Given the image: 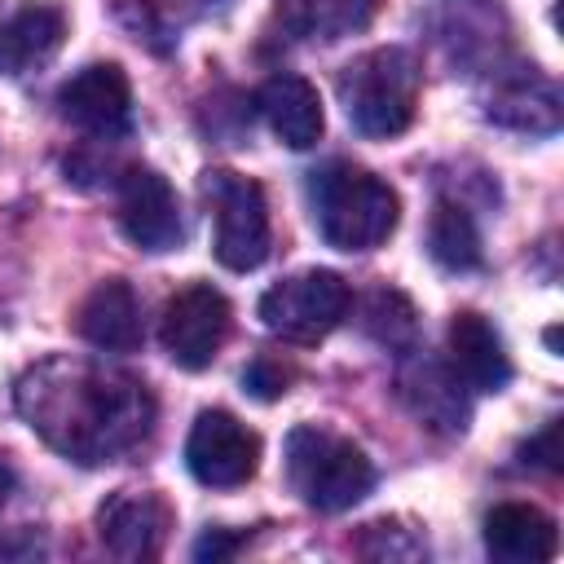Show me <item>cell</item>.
<instances>
[{"instance_id": "cell-26", "label": "cell", "mask_w": 564, "mask_h": 564, "mask_svg": "<svg viewBox=\"0 0 564 564\" xmlns=\"http://www.w3.org/2000/svg\"><path fill=\"white\" fill-rule=\"evenodd\" d=\"M242 546V533H225V529H207L198 542H194V560H229L234 551Z\"/></svg>"}, {"instance_id": "cell-10", "label": "cell", "mask_w": 564, "mask_h": 564, "mask_svg": "<svg viewBox=\"0 0 564 564\" xmlns=\"http://www.w3.org/2000/svg\"><path fill=\"white\" fill-rule=\"evenodd\" d=\"M57 110L84 137L115 141L132 128V84L119 62H93L57 88Z\"/></svg>"}, {"instance_id": "cell-8", "label": "cell", "mask_w": 564, "mask_h": 564, "mask_svg": "<svg viewBox=\"0 0 564 564\" xmlns=\"http://www.w3.org/2000/svg\"><path fill=\"white\" fill-rule=\"evenodd\" d=\"M185 467L207 489H238L260 467V436L229 410H203L185 436Z\"/></svg>"}, {"instance_id": "cell-12", "label": "cell", "mask_w": 564, "mask_h": 564, "mask_svg": "<svg viewBox=\"0 0 564 564\" xmlns=\"http://www.w3.org/2000/svg\"><path fill=\"white\" fill-rule=\"evenodd\" d=\"M410 357L397 366V392L401 401L436 432H463L467 419H471V405H467V383L454 375V366L436 361V357H423L414 348H405Z\"/></svg>"}, {"instance_id": "cell-23", "label": "cell", "mask_w": 564, "mask_h": 564, "mask_svg": "<svg viewBox=\"0 0 564 564\" xmlns=\"http://www.w3.org/2000/svg\"><path fill=\"white\" fill-rule=\"evenodd\" d=\"M115 13H119V22H123L141 44H150L154 53H167V48H172L167 22H163V13H159L154 0H119Z\"/></svg>"}, {"instance_id": "cell-13", "label": "cell", "mask_w": 564, "mask_h": 564, "mask_svg": "<svg viewBox=\"0 0 564 564\" xmlns=\"http://www.w3.org/2000/svg\"><path fill=\"white\" fill-rule=\"evenodd\" d=\"M260 115L269 123V132L291 145V150H313L326 132V115H322V97L304 75L278 70L260 84Z\"/></svg>"}, {"instance_id": "cell-4", "label": "cell", "mask_w": 564, "mask_h": 564, "mask_svg": "<svg viewBox=\"0 0 564 564\" xmlns=\"http://www.w3.org/2000/svg\"><path fill=\"white\" fill-rule=\"evenodd\" d=\"M286 485L304 507L335 516L375 489V463L348 436L300 423L286 436Z\"/></svg>"}, {"instance_id": "cell-25", "label": "cell", "mask_w": 564, "mask_h": 564, "mask_svg": "<svg viewBox=\"0 0 564 564\" xmlns=\"http://www.w3.org/2000/svg\"><path fill=\"white\" fill-rule=\"evenodd\" d=\"M520 458L524 463H538V467H546V471H560V423H546L533 441H524L520 445Z\"/></svg>"}, {"instance_id": "cell-19", "label": "cell", "mask_w": 564, "mask_h": 564, "mask_svg": "<svg viewBox=\"0 0 564 564\" xmlns=\"http://www.w3.org/2000/svg\"><path fill=\"white\" fill-rule=\"evenodd\" d=\"M427 251L449 273H471V269L485 264L480 229H476V220H471V212L463 203L436 198V207L427 216Z\"/></svg>"}, {"instance_id": "cell-1", "label": "cell", "mask_w": 564, "mask_h": 564, "mask_svg": "<svg viewBox=\"0 0 564 564\" xmlns=\"http://www.w3.org/2000/svg\"><path fill=\"white\" fill-rule=\"evenodd\" d=\"M13 405L48 449L79 467L115 463L154 432L150 388L101 357L57 352L26 366L13 383Z\"/></svg>"}, {"instance_id": "cell-20", "label": "cell", "mask_w": 564, "mask_h": 564, "mask_svg": "<svg viewBox=\"0 0 564 564\" xmlns=\"http://www.w3.org/2000/svg\"><path fill=\"white\" fill-rule=\"evenodd\" d=\"M555 88L538 75H524L516 84H502L489 101V119L507 123V128H529V132H551L555 128Z\"/></svg>"}, {"instance_id": "cell-15", "label": "cell", "mask_w": 564, "mask_h": 564, "mask_svg": "<svg viewBox=\"0 0 564 564\" xmlns=\"http://www.w3.org/2000/svg\"><path fill=\"white\" fill-rule=\"evenodd\" d=\"M485 551L502 564H546L560 551V529L533 502H498L485 516Z\"/></svg>"}, {"instance_id": "cell-14", "label": "cell", "mask_w": 564, "mask_h": 564, "mask_svg": "<svg viewBox=\"0 0 564 564\" xmlns=\"http://www.w3.org/2000/svg\"><path fill=\"white\" fill-rule=\"evenodd\" d=\"M449 366L476 392H502L511 383V357L502 335L476 308L449 317Z\"/></svg>"}, {"instance_id": "cell-9", "label": "cell", "mask_w": 564, "mask_h": 564, "mask_svg": "<svg viewBox=\"0 0 564 564\" xmlns=\"http://www.w3.org/2000/svg\"><path fill=\"white\" fill-rule=\"evenodd\" d=\"M119 225L128 234L132 247L163 256L176 251L185 242V216H181V198L172 189V181L154 167H123L119 176Z\"/></svg>"}, {"instance_id": "cell-3", "label": "cell", "mask_w": 564, "mask_h": 564, "mask_svg": "<svg viewBox=\"0 0 564 564\" xmlns=\"http://www.w3.org/2000/svg\"><path fill=\"white\" fill-rule=\"evenodd\" d=\"M419 93H423V66L401 44L370 48L339 70V106L352 132L370 141L401 137L414 123Z\"/></svg>"}, {"instance_id": "cell-22", "label": "cell", "mask_w": 564, "mask_h": 564, "mask_svg": "<svg viewBox=\"0 0 564 564\" xmlns=\"http://www.w3.org/2000/svg\"><path fill=\"white\" fill-rule=\"evenodd\" d=\"M357 551L370 555V560H423L427 555V542L414 529H401L392 520H375V524H366Z\"/></svg>"}, {"instance_id": "cell-18", "label": "cell", "mask_w": 564, "mask_h": 564, "mask_svg": "<svg viewBox=\"0 0 564 564\" xmlns=\"http://www.w3.org/2000/svg\"><path fill=\"white\" fill-rule=\"evenodd\" d=\"M273 13L295 40L335 44L344 35L366 31L379 13V0H273Z\"/></svg>"}, {"instance_id": "cell-7", "label": "cell", "mask_w": 564, "mask_h": 564, "mask_svg": "<svg viewBox=\"0 0 564 564\" xmlns=\"http://www.w3.org/2000/svg\"><path fill=\"white\" fill-rule=\"evenodd\" d=\"M229 300L212 282H189L163 304L159 339L181 370H207L229 339Z\"/></svg>"}, {"instance_id": "cell-16", "label": "cell", "mask_w": 564, "mask_h": 564, "mask_svg": "<svg viewBox=\"0 0 564 564\" xmlns=\"http://www.w3.org/2000/svg\"><path fill=\"white\" fill-rule=\"evenodd\" d=\"M79 335L101 352H132L141 348V300L123 278L97 282L79 304Z\"/></svg>"}, {"instance_id": "cell-11", "label": "cell", "mask_w": 564, "mask_h": 564, "mask_svg": "<svg viewBox=\"0 0 564 564\" xmlns=\"http://www.w3.org/2000/svg\"><path fill=\"white\" fill-rule=\"evenodd\" d=\"M172 533V507L154 489H119L97 511V538L115 560H159Z\"/></svg>"}, {"instance_id": "cell-17", "label": "cell", "mask_w": 564, "mask_h": 564, "mask_svg": "<svg viewBox=\"0 0 564 564\" xmlns=\"http://www.w3.org/2000/svg\"><path fill=\"white\" fill-rule=\"evenodd\" d=\"M66 40V13L48 0H31L0 22V75H26L57 57Z\"/></svg>"}, {"instance_id": "cell-27", "label": "cell", "mask_w": 564, "mask_h": 564, "mask_svg": "<svg viewBox=\"0 0 564 564\" xmlns=\"http://www.w3.org/2000/svg\"><path fill=\"white\" fill-rule=\"evenodd\" d=\"M9 494H13V471H9V463L0 458V507L9 502Z\"/></svg>"}, {"instance_id": "cell-21", "label": "cell", "mask_w": 564, "mask_h": 564, "mask_svg": "<svg viewBox=\"0 0 564 564\" xmlns=\"http://www.w3.org/2000/svg\"><path fill=\"white\" fill-rule=\"evenodd\" d=\"M361 330L383 344V348H414V335H419V313L414 304L397 291V286H375L366 300H361Z\"/></svg>"}, {"instance_id": "cell-5", "label": "cell", "mask_w": 564, "mask_h": 564, "mask_svg": "<svg viewBox=\"0 0 564 564\" xmlns=\"http://www.w3.org/2000/svg\"><path fill=\"white\" fill-rule=\"evenodd\" d=\"M203 194H207L212 216H216V238H212L216 260L234 273L260 269L269 260V247H273L264 189L242 172L212 167V172H203Z\"/></svg>"}, {"instance_id": "cell-2", "label": "cell", "mask_w": 564, "mask_h": 564, "mask_svg": "<svg viewBox=\"0 0 564 564\" xmlns=\"http://www.w3.org/2000/svg\"><path fill=\"white\" fill-rule=\"evenodd\" d=\"M308 207L322 242L335 251H375L401 220L397 189L348 159H330L308 172Z\"/></svg>"}, {"instance_id": "cell-24", "label": "cell", "mask_w": 564, "mask_h": 564, "mask_svg": "<svg viewBox=\"0 0 564 564\" xmlns=\"http://www.w3.org/2000/svg\"><path fill=\"white\" fill-rule=\"evenodd\" d=\"M286 383H291V370H286L282 361H269V357H256L251 370H242V388H247L251 397H260V401L282 397Z\"/></svg>"}, {"instance_id": "cell-6", "label": "cell", "mask_w": 564, "mask_h": 564, "mask_svg": "<svg viewBox=\"0 0 564 564\" xmlns=\"http://www.w3.org/2000/svg\"><path fill=\"white\" fill-rule=\"evenodd\" d=\"M352 291L335 269H304L260 295V322L286 344H317L348 317Z\"/></svg>"}]
</instances>
